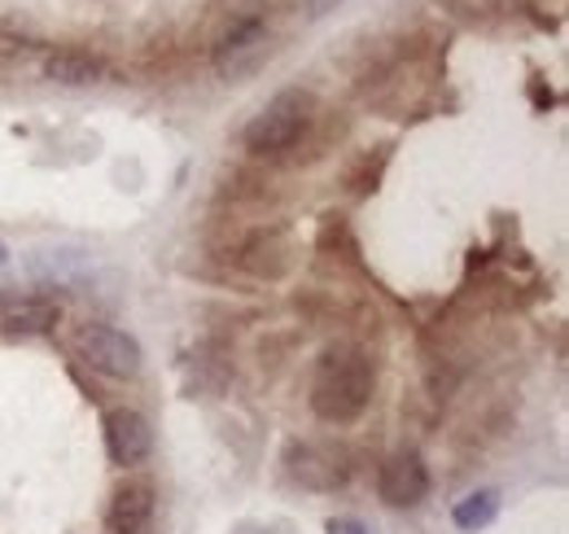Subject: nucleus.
Wrapping results in <instances>:
<instances>
[{
  "instance_id": "f257e3e1",
  "label": "nucleus",
  "mask_w": 569,
  "mask_h": 534,
  "mask_svg": "<svg viewBox=\"0 0 569 534\" xmlns=\"http://www.w3.org/2000/svg\"><path fill=\"white\" fill-rule=\"evenodd\" d=\"M372 399V359L359 346H329L311 377V412L329 425H351Z\"/></svg>"
},
{
  "instance_id": "f03ea898",
  "label": "nucleus",
  "mask_w": 569,
  "mask_h": 534,
  "mask_svg": "<svg viewBox=\"0 0 569 534\" xmlns=\"http://www.w3.org/2000/svg\"><path fill=\"white\" fill-rule=\"evenodd\" d=\"M311 123V92H302V88H284L277 92L254 119H250V128H246V149H254V154H284V149H293V140L302 136V128Z\"/></svg>"
},
{
  "instance_id": "7ed1b4c3",
  "label": "nucleus",
  "mask_w": 569,
  "mask_h": 534,
  "mask_svg": "<svg viewBox=\"0 0 569 534\" xmlns=\"http://www.w3.org/2000/svg\"><path fill=\"white\" fill-rule=\"evenodd\" d=\"M74 346H79V359L101 377L132 382L141 373V342L114 325H83Z\"/></svg>"
},
{
  "instance_id": "20e7f679",
  "label": "nucleus",
  "mask_w": 569,
  "mask_h": 534,
  "mask_svg": "<svg viewBox=\"0 0 569 534\" xmlns=\"http://www.w3.org/2000/svg\"><path fill=\"white\" fill-rule=\"evenodd\" d=\"M268 49H272L268 27H263L259 18H241V22L219 40V49H214V70H219L228 83H237V79L254 75V70L268 62Z\"/></svg>"
},
{
  "instance_id": "39448f33",
  "label": "nucleus",
  "mask_w": 569,
  "mask_h": 534,
  "mask_svg": "<svg viewBox=\"0 0 569 534\" xmlns=\"http://www.w3.org/2000/svg\"><path fill=\"white\" fill-rule=\"evenodd\" d=\"M284 468H289V477H293L298 486H307V491H338V486L347 482L342 456L329 452V447H316V443H289Z\"/></svg>"
},
{
  "instance_id": "423d86ee",
  "label": "nucleus",
  "mask_w": 569,
  "mask_h": 534,
  "mask_svg": "<svg viewBox=\"0 0 569 534\" xmlns=\"http://www.w3.org/2000/svg\"><path fill=\"white\" fill-rule=\"evenodd\" d=\"M377 491H381V500L395 504V508H412V504H421V500L429 495L426 461H421L417 452H399V456H390V461L381 465Z\"/></svg>"
},
{
  "instance_id": "0eeeda50",
  "label": "nucleus",
  "mask_w": 569,
  "mask_h": 534,
  "mask_svg": "<svg viewBox=\"0 0 569 534\" xmlns=\"http://www.w3.org/2000/svg\"><path fill=\"white\" fill-rule=\"evenodd\" d=\"M106 452H110L114 465L123 468L141 465L144 456L153 452V429H149V421H144L141 412L119 407V412L106 416Z\"/></svg>"
},
{
  "instance_id": "6e6552de",
  "label": "nucleus",
  "mask_w": 569,
  "mask_h": 534,
  "mask_svg": "<svg viewBox=\"0 0 569 534\" xmlns=\"http://www.w3.org/2000/svg\"><path fill=\"white\" fill-rule=\"evenodd\" d=\"M58 320H62V307L53 298L4 294V303H0V329L4 334H49V329H58Z\"/></svg>"
},
{
  "instance_id": "1a4fd4ad",
  "label": "nucleus",
  "mask_w": 569,
  "mask_h": 534,
  "mask_svg": "<svg viewBox=\"0 0 569 534\" xmlns=\"http://www.w3.org/2000/svg\"><path fill=\"white\" fill-rule=\"evenodd\" d=\"M153 517V486L149 482H128L123 491H114L110 513H106V531L110 534H141Z\"/></svg>"
},
{
  "instance_id": "9d476101",
  "label": "nucleus",
  "mask_w": 569,
  "mask_h": 534,
  "mask_svg": "<svg viewBox=\"0 0 569 534\" xmlns=\"http://www.w3.org/2000/svg\"><path fill=\"white\" fill-rule=\"evenodd\" d=\"M101 75H106V62L92 58L88 49H53V53L44 58V79H53V83H62V88H88V83H97Z\"/></svg>"
},
{
  "instance_id": "9b49d317",
  "label": "nucleus",
  "mask_w": 569,
  "mask_h": 534,
  "mask_svg": "<svg viewBox=\"0 0 569 534\" xmlns=\"http://www.w3.org/2000/svg\"><path fill=\"white\" fill-rule=\"evenodd\" d=\"M496 491H478V495H469L460 508H456V526L460 531H478V526H487L491 517H496Z\"/></svg>"
},
{
  "instance_id": "f8f14e48",
  "label": "nucleus",
  "mask_w": 569,
  "mask_h": 534,
  "mask_svg": "<svg viewBox=\"0 0 569 534\" xmlns=\"http://www.w3.org/2000/svg\"><path fill=\"white\" fill-rule=\"evenodd\" d=\"M329 534H368V531H363V522H356V517H333Z\"/></svg>"
},
{
  "instance_id": "ddd939ff",
  "label": "nucleus",
  "mask_w": 569,
  "mask_h": 534,
  "mask_svg": "<svg viewBox=\"0 0 569 534\" xmlns=\"http://www.w3.org/2000/svg\"><path fill=\"white\" fill-rule=\"evenodd\" d=\"M342 0H307V13L311 18H320V13H329V9H338Z\"/></svg>"
},
{
  "instance_id": "4468645a",
  "label": "nucleus",
  "mask_w": 569,
  "mask_h": 534,
  "mask_svg": "<svg viewBox=\"0 0 569 534\" xmlns=\"http://www.w3.org/2000/svg\"><path fill=\"white\" fill-rule=\"evenodd\" d=\"M4 259H9V250H4V241H0V264H4Z\"/></svg>"
}]
</instances>
